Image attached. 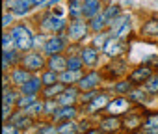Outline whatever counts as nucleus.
I'll return each instance as SVG.
<instances>
[{"mask_svg": "<svg viewBox=\"0 0 158 134\" xmlns=\"http://www.w3.org/2000/svg\"><path fill=\"white\" fill-rule=\"evenodd\" d=\"M11 36H13V41H15L17 50H23V52H24V50L32 48V45H34V37H32L30 30H28L24 24L15 26V28L11 30Z\"/></svg>", "mask_w": 158, "mask_h": 134, "instance_id": "1", "label": "nucleus"}, {"mask_svg": "<svg viewBox=\"0 0 158 134\" xmlns=\"http://www.w3.org/2000/svg\"><path fill=\"white\" fill-rule=\"evenodd\" d=\"M41 28H43L45 32H60V30L65 28V21H63L61 17L54 15V13H48V15L43 17V21H41Z\"/></svg>", "mask_w": 158, "mask_h": 134, "instance_id": "2", "label": "nucleus"}, {"mask_svg": "<svg viewBox=\"0 0 158 134\" xmlns=\"http://www.w3.org/2000/svg\"><path fill=\"white\" fill-rule=\"evenodd\" d=\"M86 34H88V24H86V23H82V21L76 19V21H73V23L69 24L67 37H71L73 41H80V39H84Z\"/></svg>", "mask_w": 158, "mask_h": 134, "instance_id": "3", "label": "nucleus"}, {"mask_svg": "<svg viewBox=\"0 0 158 134\" xmlns=\"http://www.w3.org/2000/svg\"><path fill=\"white\" fill-rule=\"evenodd\" d=\"M63 47H65V39H63V37H60V36L48 37V39L45 41V45H43V52L48 54V56H56L58 52L63 50Z\"/></svg>", "mask_w": 158, "mask_h": 134, "instance_id": "4", "label": "nucleus"}, {"mask_svg": "<svg viewBox=\"0 0 158 134\" xmlns=\"http://www.w3.org/2000/svg\"><path fill=\"white\" fill-rule=\"evenodd\" d=\"M128 110V101L125 97H119V99H114L108 106H106V112L110 114V117H115V115H121Z\"/></svg>", "mask_w": 158, "mask_h": 134, "instance_id": "5", "label": "nucleus"}, {"mask_svg": "<svg viewBox=\"0 0 158 134\" xmlns=\"http://www.w3.org/2000/svg\"><path fill=\"white\" fill-rule=\"evenodd\" d=\"M43 65H45L43 58L39 54H35V52H30V54H26L23 58V67H24V69H28V71H39Z\"/></svg>", "mask_w": 158, "mask_h": 134, "instance_id": "6", "label": "nucleus"}, {"mask_svg": "<svg viewBox=\"0 0 158 134\" xmlns=\"http://www.w3.org/2000/svg\"><path fill=\"white\" fill-rule=\"evenodd\" d=\"M151 77H152V75H151V67L141 65V67H138L136 71H132V73H130L128 82H132V84H143V82H147Z\"/></svg>", "mask_w": 158, "mask_h": 134, "instance_id": "7", "label": "nucleus"}, {"mask_svg": "<svg viewBox=\"0 0 158 134\" xmlns=\"http://www.w3.org/2000/svg\"><path fill=\"white\" fill-rule=\"evenodd\" d=\"M10 8H11V11L17 13V15H26V13L34 8V2H32V0H11Z\"/></svg>", "mask_w": 158, "mask_h": 134, "instance_id": "8", "label": "nucleus"}, {"mask_svg": "<svg viewBox=\"0 0 158 134\" xmlns=\"http://www.w3.org/2000/svg\"><path fill=\"white\" fill-rule=\"evenodd\" d=\"M41 84H43V80H41V78L32 77L28 82H24V84L21 86V90H23V93H24V95H37V93H39Z\"/></svg>", "mask_w": 158, "mask_h": 134, "instance_id": "9", "label": "nucleus"}, {"mask_svg": "<svg viewBox=\"0 0 158 134\" xmlns=\"http://www.w3.org/2000/svg\"><path fill=\"white\" fill-rule=\"evenodd\" d=\"M48 67H50V71H54V73H63V71L69 69V67H67V60L61 58L60 54L50 56V60H48Z\"/></svg>", "mask_w": 158, "mask_h": 134, "instance_id": "10", "label": "nucleus"}, {"mask_svg": "<svg viewBox=\"0 0 158 134\" xmlns=\"http://www.w3.org/2000/svg\"><path fill=\"white\" fill-rule=\"evenodd\" d=\"M101 11V0H84V17H97Z\"/></svg>", "mask_w": 158, "mask_h": 134, "instance_id": "11", "label": "nucleus"}, {"mask_svg": "<svg viewBox=\"0 0 158 134\" xmlns=\"http://www.w3.org/2000/svg\"><path fill=\"white\" fill-rule=\"evenodd\" d=\"M97 84H99V73H89V75H84V77H82V80L78 82L80 90H84V91L97 88Z\"/></svg>", "mask_w": 158, "mask_h": 134, "instance_id": "12", "label": "nucleus"}, {"mask_svg": "<svg viewBox=\"0 0 158 134\" xmlns=\"http://www.w3.org/2000/svg\"><path fill=\"white\" fill-rule=\"evenodd\" d=\"M60 80H61V84L80 82V80H82V71H80V69H78V71H74V69H67V71L60 73Z\"/></svg>", "mask_w": 158, "mask_h": 134, "instance_id": "13", "label": "nucleus"}, {"mask_svg": "<svg viewBox=\"0 0 158 134\" xmlns=\"http://www.w3.org/2000/svg\"><path fill=\"white\" fill-rule=\"evenodd\" d=\"M67 11H69V15L76 21L80 15H84V0H69Z\"/></svg>", "mask_w": 158, "mask_h": 134, "instance_id": "14", "label": "nucleus"}, {"mask_svg": "<svg viewBox=\"0 0 158 134\" xmlns=\"http://www.w3.org/2000/svg\"><path fill=\"white\" fill-rule=\"evenodd\" d=\"M80 58H82V61L86 65H95L97 63V58H99V52L95 50V47H86V48H82Z\"/></svg>", "mask_w": 158, "mask_h": 134, "instance_id": "15", "label": "nucleus"}, {"mask_svg": "<svg viewBox=\"0 0 158 134\" xmlns=\"http://www.w3.org/2000/svg\"><path fill=\"white\" fill-rule=\"evenodd\" d=\"M32 77H30V71L28 69H24V67H21V69H15L13 73H11V82L13 84H24V82H28Z\"/></svg>", "mask_w": 158, "mask_h": 134, "instance_id": "16", "label": "nucleus"}, {"mask_svg": "<svg viewBox=\"0 0 158 134\" xmlns=\"http://www.w3.org/2000/svg\"><path fill=\"white\" fill-rule=\"evenodd\" d=\"M141 34L143 36H149V37H158V19H151L143 24L141 28Z\"/></svg>", "mask_w": 158, "mask_h": 134, "instance_id": "17", "label": "nucleus"}, {"mask_svg": "<svg viewBox=\"0 0 158 134\" xmlns=\"http://www.w3.org/2000/svg\"><path fill=\"white\" fill-rule=\"evenodd\" d=\"M74 99H76V90H69V91H63V93H60V97H58V104H61V106H73V103H74Z\"/></svg>", "mask_w": 158, "mask_h": 134, "instance_id": "18", "label": "nucleus"}, {"mask_svg": "<svg viewBox=\"0 0 158 134\" xmlns=\"http://www.w3.org/2000/svg\"><path fill=\"white\" fill-rule=\"evenodd\" d=\"M104 52H106L108 56H117V54L121 52V43H119V39H117V37L108 39V43L104 45Z\"/></svg>", "mask_w": 158, "mask_h": 134, "instance_id": "19", "label": "nucleus"}, {"mask_svg": "<svg viewBox=\"0 0 158 134\" xmlns=\"http://www.w3.org/2000/svg\"><path fill=\"white\" fill-rule=\"evenodd\" d=\"M106 26H108V21H106V17L102 13H99L97 17H93L91 19V24H89V28L95 30V32H102Z\"/></svg>", "mask_w": 158, "mask_h": 134, "instance_id": "20", "label": "nucleus"}, {"mask_svg": "<svg viewBox=\"0 0 158 134\" xmlns=\"http://www.w3.org/2000/svg\"><path fill=\"white\" fill-rule=\"evenodd\" d=\"M110 103H108V95H104V93H101V95H97L93 101H91V104H89V112H97V110H101L102 106H108Z\"/></svg>", "mask_w": 158, "mask_h": 134, "instance_id": "21", "label": "nucleus"}, {"mask_svg": "<svg viewBox=\"0 0 158 134\" xmlns=\"http://www.w3.org/2000/svg\"><path fill=\"white\" fill-rule=\"evenodd\" d=\"M74 115H76L74 106H65V108H61L60 112H56V114L52 115V119H56V121H60V119H73Z\"/></svg>", "mask_w": 158, "mask_h": 134, "instance_id": "22", "label": "nucleus"}, {"mask_svg": "<svg viewBox=\"0 0 158 134\" xmlns=\"http://www.w3.org/2000/svg\"><path fill=\"white\" fill-rule=\"evenodd\" d=\"M119 13H121L119 6H115V4H114V6H108V8L104 10V13H102V15L106 17V21H108V24H110L112 21H115V17H117Z\"/></svg>", "mask_w": 158, "mask_h": 134, "instance_id": "23", "label": "nucleus"}, {"mask_svg": "<svg viewBox=\"0 0 158 134\" xmlns=\"http://www.w3.org/2000/svg\"><path fill=\"white\" fill-rule=\"evenodd\" d=\"M128 32H130V21L127 19V21H125L117 30H115V32H112V36H114V37H117V39H123L125 36H128Z\"/></svg>", "mask_w": 158, "mask_h": 134, "instance_id": "24", "label": "nucleus"}, {"mask_svg": "<svg viewBox=\"0 0 158 134\" xmlns=\"http://www.w3.org/2000/svg\"><path fill=\"white\" fill-rule=\"evenodd\" d=\"M34 103H37V101H35V95H23V97H19L17 106H19L21 110H26V108L32 106Z\"/></svg>", "mask_w": 158, "mask_h": 134, "instance_id": "25", "label": "nucleus"}, {"mask_svg": "<svg viewBox=\"0 0 158 134\" xmlns=\"http://www.w3.org/2000/svg\"><path fill=\"white\" fill-rule=\"evenodd\" d=\"M13 125H15L17 128H26V127L30 125V119H28V115H26L24 112H21V114H17V115L13 117Z\"/></svg>", "mask_w": 158, "mask_h": 134, "instance_id": "26", "label": "nucleus"}, {"mask_svg": "<svg viewBox=\"0 0 158 134\" xmlns=\"http://www.w3.org/2000/svg\"><path fill=\"white\" fill-rule=\"evenodd\" d=\"M76 132V125L71 121H65L63 125L58 127V134H74Z\"/></svg>", "mask_w": 158, "mask_h": 134, "instance_id": "27", "label": "nucleus"}, {"mask_svg": "<svg viewBox=\"0 0 158 134\" xmlns=\"http://www.w3.org/2000/svg\"><path fill=\"white\" fill-rule=\"evenodd\" d=\"M43 110H45V104H41V103H34L32 106L26 108V112H24V110H23V112H24L26 115H39Z\"/></svg>", "mask_w": 158, "mask_h": 134, "instance_id": "28", "label": "nucleus"}, {"mask_svg": "<svg viewBox=\"0 0 158 134\" xmlns=\"http://www.w3.org/2000/svg\"><path fill=\"white\" fill-rule=\"evenodd\" d=\"M101 128L106 130V132H112V130H117L119 128V121L117 119H106L101 123Z\"/></svg>", "mask_w": 158, "mask_h": 134, "instance_id": "29", "label": "nucleus"}, {"mask_svg": "<svg viewBox=\"0 0 158 134\" xmlns=\"http://www.w3.org/2000/svg\"><path fill=\"white\" fill-rule=\"evenodd\" d=\"M143 127H145L147 130L156 128V127H158V114H151V115H147L145 121H143Z\"/></svg>", "mask_w": 158, "mask_h": 134, "instance_id": "30", "label": "nucleus"}, {"mask_svg": "<svg viewBox=\"0 0 158 134\" xmlns=\"http://www.w3.org/2000/svg\"><path fill=\"white\" fill-rule=\"evenodd\" d=\"M145 90H147L149 93H158V75L151 77V78L145 82Z\"/></svg>", "mask_w": 158, "mask_h": 134, "instance_id": "31", "label": "nucleus"}, {"mask_svg": "<svg viewBox=\"0 0 158 134\" xmlns=\"http://www.w3.org/2000/svg\"><path fill=\"white\" fill-rule=\"evenodd\" d=\"M56 93H63V86H61V84H58V82H56V84H52V86H48V88L45 90V97H47V99H50V97H52V95H56Z\"/></svg>", "mask_w": 158, "mask_h": 134, "instance_id": "32", "label": "nucleus"}, {"mask_svg": "<svg viewBox=\"0 0 158 134\" xmlns=\"http://www.w3.org/2000/svg\"><path fill=\"white\" fill-rule=\"evenodd\" d=\"M41 80H43V84L52 86V84H56V82H58V77H56V73H54V71H47V73L41 77Z\"/></svg>", "mask_w": 158, "mask_h": 134, "instance_id": "33", "label": "nucleus"}, {"mask_svg": "<svg viewBox=\"0 0 158 134\" xmlns=\"http://www.w3.org/2000/svg\"><path fill=\"white\" fill-rule=\"evenodd\" d=\"M82 58H74V56H71L69 60H67V67H69V69H74V71H78V69H80V67H82Z\"/></svg>", "mask_w": 158, "mask_h": 134, "instance_id": "34", "label": "nucleus"}, {"mask_svg": "<svg viewBox=\"0 0 158 134\" xmlns=\"http://www.w3.org/2000/svg\"><path fill=\"white\" fill-rule=\"evenodd\" d=\"M15 101H19L17 93H15V91H8V90H4V104L11 106V104H13Z\"/></svg>", "mask_w": 158, "mask_h": 134, "instance_id": "35", "label": "nucleus"}, {"mask_svg": "<svg viewBox=\"0 0 158 134\" xmlns=\"http://www.w3.org/2000/svg\"><path fill=\"white\" fill-rule=\"evenodd\" d=\"M108 36L106 34H97L95 36V39H93V47H102L104 48V45L108 43V39H106Z\"/></svg>", "mask_w": 158, "mask_h": 134, "instance_id": "36", "label": "nucleus"}, {"mask_svg": "<svg viewBox=\"0 0 158 134\" xmlns=\"http://www.w3.org/2000/svg\"><path fill=\"white\" fill-rule=\"evenodd\" d=\"M2 43H4V50H10V48H11V45L15 43V41H13V36H11V34H4Z\"/></svg>", "mask_w": 158, "mask_h": 134, "instance_id": "37", "label": "nucleus"}, {"mask_svg": "<svg viewBox=\"0 0 158 134\" xmlns=\"http://www.w3.org/2000/svg\"><path fill=\"white\" fill-rule=\"evenodd\" d=\"M130 84H132V82H128V80H127V82H121V84H117V86H115V91H121V93L130 91Z\"/></svg>", "mask_w": 158, "mask_h": 134, "instance_id": "38", "label": "nucleus"}, {"mask_svg": "<svg viewBox=\"0 0 158 134\" xmlns=\"http://www.w3.org/2000/svg\"><path fill=\"white\" fill-rule=\"evenodd\" d=\"M56 104H58V103L47 101V104H45V114H52V115H54V112H56Z\"/></svg>", "mask_w": 158, "mask_h": 134, "instance_id": "39", "label": "nucleus"}, {"mask_svg": "<svg viewBox=\"0 0 158 134\" xmlns=\"http://www.w3.org/2000/svg\"><path fill=\"white\" fill-rule=\"evenodd\" d=\"M2 132H4V134H19V130H17V127H15V125H6Z\"/></svg>", "mask_w": 158, "mask_h": 134, "instance_id": "40", "label": "nucleus"}, {"mask_svg": "<svg viewBox=\"0 0 158 134\" xmlns=\"http://www.w3.org/2000/svg\"><path fill=\"white\" fill-rule=\"evenodd\" d=\"M39 134H58V128H54V127H50V125H47V128H43Z\"/></svg>", "mask_w": 158, "mask_h": 134, "instance_id": "41", "label": "nucleus"}, {"mask_svg": "<svg viewBox=\"0 0 158 134\" xmlns=\"http://www.w3.org/2000/svg\"><path fill=\"white\" fill-rule=\"evenodd\" d=\"M11 23H13V17H11L10 13H4V23H2V24H4V28H8Z\"/></svg>", "mask_w": 158, "mask_h": 134, "instance_id": "42", "label": "nucleus"}, {"mask_svg": "<svg viewBox=\"0 0 158 134\" xmlns=\"http://www.w3.org/2000/svg\"><path fill=\"white\" fill-rule=\"evenodd\" d=\"M130 97H132L134 101H143V99H145V95H143L141 91H132V93H130Z\"/></svg>", "mask_w": 158, "mask_h": 134, "instance_id": "43", "label": "nucleus"}, {"mask_svg": "<svg viewBox=\"0 0 158 134\" xmlns=\"http://www.w3.org/2000/svg\"><path fill=\"white\" fill-rule=\"evenodd\" d=\"M8 115H11V106H8V104H4V114H2V117H4V121L8 119Z\"/></svg>", "mask_w": 158, "mask_h": 134, "instance_id": "44", "label": "nucleus"}, {"mask_svg": "<svg viewBox=\"0 0 158 134\" xmlns=\"http://www.w3.org/2000/svg\"><path fill=\"white\" fill-rule=\"evenodd\" d=\"M32 2H34V6H41V4L48 2V0H32Z\"/></svg>", "mask_w": 158, "mask_h": 134, "instance_id": "45", "label": "nucleus"}, {"mask_svg": "<svg viewBox=\"0 0 158 134\" xmlns=\"http://www.w3.org/2000/svg\"><path fill=\"white\" fill-rule=\"evenodd\" d=\"M58 2H60V0H48L47 6H54V4H58Z\"/></svg>", "mask_w": 158, "mask_h": 134, "instance_id": "46", "label": "nucleus"}, {"mask_svg": "<svg viewBox=\"0 0 158 134\" xmlns=\"http://www.w3.org/2000/svg\"><path fill=\"white\" fill-rule=\"evenodd\" d=\"M149 134H158V127H156V128H151V130H149Z\"/></svg>", "mask_w": 158, "mask_h": 134, "instance_id": "47", "label": "nucleus"}, {"mask_svg": "<svg viewBox=\"0 0 158 134\" xmlns=\"http://www.w3.org/2000/svg\"><path fill=\"white\" fill-rule=\"evenodd\" d=\"M88 134H102V132H101V130H89Z\"/></svg>", "mask_w": 158, "mask_h": 134, "instance_id": "48", "label": "nucleus"}]
</instances>
